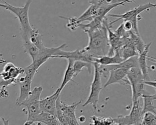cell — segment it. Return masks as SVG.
Segmentation results:
<instances>
[{
    "label": "cell",
    "mask_w": 156,
    "mask_h": 125,
    "mask_svg": "<svg viewBox=\"0 0 156 125\" xmlns=\"http://www.w3.org/2000/svg\"><path fill=\"white\" fill-rule=\"evenodd\" d=\"M106 19L107 18L104 19L101 27L87 33L88 36V43L83 49L88 54L95 58L107 55L109 49L108 32L105 23Z\"/></svg>",
    "instance_id": "cell-1"
},
{
    "label": "cell",
    "mask_w": 156,
    "mask_h": 125,
    "mask_svg": "<svg viewBox=\"0 0 156 125\" xmlns=\"http://www.w3.org/2000/svg\"><path fill=\"white\" fill-rule=\"evenodd\" d=\"M42 91L43 87L41 86L34 87L29 96L19 104L18 106H24L27 110V120L24 124H35L36 117L41 112L40 100Z\"/></svg>",
    "instance_id": "cell-2"
},
{
    "label": "cell",
    "mask_w": 156,
    "mask_h": 125,
    "mask_svg": "<svg viewBox=\"0 0 156 125\" xmlns=\"http://www.w3.org/2000/svg\"><path fill=\"white\" fill-rule=\"evenodd\" d=\"M81 103V101L73 102L71 105H68L61 101L60 97L56 102L57 117L60 123L63 125H78L79 122L76 116V110Z\"/></svg>",
    "instance_id": "cell-3"
},
{
    "label": "cell",
    "mask_w": 156,
    "mask_h": 125,
    "mask_svg": "<svg viewBox=\"0 0 156 125\" xmlns=\"http://www.w3.org/2000/svg\"><path fill=\"white\" fill-rule=\"evenodd\" d=\"M156 7V4H153L151 2H148L147 4H143V5H140L138 7H135L134 9L130 10L126 12H125L124 13L122 14H108L107 16H112V17H115L117 18L116 20L110 22V23H108L109 26L111 27L112 25H113V24H115L116 22H117L118 21L120 20H129L132 22V31L135 32L136 34H140L139 33V30H138V21L141 20L142 18L141 16L140 17L139 16V15L145 11V10H148L149 9H150L151 8H154Z\"/></svg>",
    "instance_id": "cell-4"
},
{
    "label": "cell",
    "mask_w": 156,
    "mask_h": 125,
    "mask_svg": "<svg viewBox=\"0 0 156 125\" xmlns=\"http://www.w3.org/2000/svg\"><path fill=\"white\" fill-rule=\"evenodd\" d=\"M24 72L16 80V84L20 85V95L16 99V104H19L24 101L31 93V85L35 74L37 72L32 63L24 68Z\"/></svg>",
    "instance_id": "cell-5"
},
{
    "label": "cell",
    "mask_w": 156,
    "mask_h": 125,
    "mask_svg": "<svg viewBox=\"0 0 156 125\" xmlns=\"http://www.w3.org/2000/svg\"><path fill=\"white\" fill-rule=\"evenodd\" d=\"M1 1L5 4L6 7L5 9L15 15L16 18L18 19L20 24L21 34L27 35L32 29L29 20V9L32 0H27L24 5L22 7H15L9 4L4 0Z\"/></svg>",
    "instance_id": "cell-6"
},
{
    "label": "cell",
    "mask_w": 156,
    "mask_h": 125,
    "mask_svg": "<svg viewBox=\"0 0 156 125\" xmlns=\"http://www.w3.org/2000/svg\"><path fill=\"white\" fill-rule=\"evenodd\" d=\"M93 65L94 68L93 80L91 85L89 96L85 102L82 105V106L85 107L88 104H91L93 109L94 110H96L98 106L99 94L103 87L101 83L102 76L99 70L98 63L96 62H94Z\"/></svg>",
    "instance_id": "cell-7"
},
{
    "label": "cell",
    "mask_w": 156,
    "mask_h": 125,
    "mask_svg": "<svg viewBox=\"0 0 156 125\" xmlns=\"http://www.w3.org/2000/svg\"><path fill=\"white\" fill-rule=\"evenodd\" d=\"M143 114L139 100L132 102V107L129 115H119L113 118L115 124H141Z\"/></svg>",
    "instance_id": "cell-8"
},
{
    "label": "cell",
    "mask_w": 156,
    "mask_h": 125,
    "mask_svg": "<svg viewBox=\"0 0 156 125\" xmlns=\"http://www.w3.org/2000/svg\"><path fill=\"white\" fill-rule=\"evenodd\" d=\"M66 46V44L63 43L57 48H47L44 45L41 48H39L40 50L38 55L34 60H32V62L35 70L37 71L40 66L45 63L49 59L56 58L62 49Z\"/></svg>",
    "instance_id": "cell-9"
},
{
    "label": "cell",
    "mask_w": 156,
    "mask_h": 125,
    "mask_svg": "<svg viewBox=\"0 0 156 125\" xmlns=\"http://www.w3.org/2000/svg\"><path fill=\"white\" fill-rule=\"evenodd\" d=\"M129 70V69L124 67H120L111 70L109 72L108 78L103 88H105L111 84L116 83L124 85H130L129 81L127 77V74Z\"/></svg>",
    "instance_id": "cell-10"
},
{
    "label": "cell",
    "mask_w": 156,
    "mask_h": 125,
    "mask_svg": "<svg viewBox=\"0 0 156 125\" xmlns=\"http://www.w3.org/2000/svg\"><path fill=\"white\" fill-rule=\"evenodd\" d=\"M105 23L107 29L108 40L109 43V49L107 55H113L116 51H119V49L124 45L126 36L124 37H120L116 35L114 31H112L110 29L111 27L109 26L108 23H107V19L105 20Z\"/></svg>",
    "instance_id": "cell-11"
},
{
    "label": "cell",
    "mask_w": 156,
    "mask_h": 125,
    "mask_svg": "<svg viewBox=\"0 0 156 125\" xmlns=\"http://www.w3.org/2000/svg\"><path fill=\"white\" fill-rule=\"evenodd\" d=\"M57 58H64V59H73L74 60H82L87 62L93 63L95 62V57H92L88 54L83 48L82 49H76L73 51H64L61 50L59 54L56 57Z\"/></svg>",
    "instance_id": "cell-12"
},
{
    "label": "cell",
    "mask_w": 156,
    "mask_h": 125,
    "mask_svg": "<svg viewBox=\"0 0 156 125\" xmlns=\"http://www.w3.org/2000/svg\"><path fill=\"white\" fill-rule=\"evenodd\" d=\"M61 91L59 88L51 95L47 96L40 100V107L41 112L50 113L54 115H57L56 102L60 96Z\"/></svg>",
    "instance_id": "cell-13"
},
{
    "label": "cell",
    "mask_w": 156,
    "mask_h": 125,
    "mask_svg": "<svg viewBox=\"0 0 156 125\" xmlns=\"http://www.w3.org/2000/svg\"><path fill=\"white\" fill-rule=\"evenodd\" d=\"M119 53L123 60H126L132 57L138 56L139 55L130 38L129 37V34L127 36H126L125 43L119 49Z\"/></svg>",
    "instance_id": "cell-14"
},
{
    "label": "cell",
    "mask_w": 156,
    "mask_h": 125,
    "mask_svg": "<svg viewBox=\"0 0 156 125\" xmlns=\"http://www.w3.org/2000/svg\"><path fill=\"white\" fill-rule=\"evenodd\" d=\"M152 43H149L147 45H146L144 51L139 54L138 56V67L141 70L142 74L144 77V80H150L149 74H148V66L147 65V54L149 52V48L151 45Z\"/></svg>",
    "instance_id": "cell-15"
},
{
    "label": "cell",
    "mask_w": 156,
    "mask_h": 125,
    "mask_svg": "<svg viewBox=\"0 0 156 125\" xmlns=\"http://www.w3.org/2000/svg\"><path fill=\"white\" fill-rule=\"evenodd\" d=\"M35 124H60L57 116L50 113L41 112L37 115L35 120Z\"/></svg>",
    "instance_id": "cell-16"
},
{
    "label": "cell",
    "mask_w": 156,
    "mask_h": 125,
    "mask_svg": "<svg viewBox=\"0 0 156 125\" xmlns=\"http://www.w3.org/2000/svg\"><path fill=\"white\" fill-rule=\"evenodd\" d=\"M124 60L121 57L119 51H116L113 55H105L101 57L96 59L95 62L104 65H115L118 64L123 62Z\"/></svg>",
    "instance_id": "cell-17"
},
{
    "label": "cell",
    "mask_w": 156,
    "mask_h": 125,
    "mask_svg": "<svg viewBox=\"0 0 156 125\" xmlns=\"http://www.w3.org/2000/svg\"><path fill=\"white\" fill-rule=\"evenodd\" d=\"M67 60H68V66L65 72L63 79L61 84V85L58 88L61 91L69 81L73 80V77L74 76V71L73 68V63H74V60L73 59H68Z\"/></svg>",
    "instance_id": "cell-18"
},
{
    "label": "cell",
    "mask_w": 156,
    "mask_h": 125,
    "mask_svg": "<svg viewBox=\"0 0 156 125\" xmlns=\"http://www.w3.org/2000/svg\"><path fill=\"white\" fill-rule=\"evenodd\" d=\"M129 37L130 38L136 51L138 54L141 53L144 51L146 45L141 38L140 34H136L132 30L129 31Z\"/></svg>",
    "instance_id": "cell-19"
},
{
    "label": "cell",
    "mask_w": 156,
    "mask_h": 125,
    "mask_svg": "<svg viewBox=\"0 0 156 125\" xmlns=\"http://www.w3.org/2000/svg\"><path fill=\"white\" fill-rule=\"evenodd\" d=\"M97 6L91 4L88 9L79 17H77L79 23L80 24L84 21H90L95 18Z\"/></svg>",
    "instance_id": "cell-20"
},
{
    "label": "cell",
    "mask_w": 156,
    "mask_h": 125,
    "mask_svg": "<svg viewBox=\"0 0 156 125\" xmlns=\"http://www.w3.org/2000/svg\"><path fill=\"white\" fill-rule=\"evenodd\" d=\"M141 98H143V105L141 108V112L143 115L144 113L150 112L156 114V107L154 105V100L149 96V95H143Z\"/></svg>",
    "instance_id": "cell-21"
},
{
    "label": "cell",
    "mask_w": 156,
    "mask_h": 125,
    "mask_svg": "<svg viewBox=\"0 0 156 125\" xmlns=\"http://www.w3.org/2000/svg\"><path fill=\"white\" fill-rule=\"evenodd\" d=\"M27 36L29 37L31 42H32L38 48H41L44 46L42 41V35L40 34L38 30L32 28Z\"/></svg>",
    "instance_id": "cell-22"
},
{
    "label": "cell",
    "mask_w": 156,
    "mask_h": 125,
    "mask_svg": "<svg viewBox=\"0 0 156 125\" xmlns=\"http://www.w3.org/2000/svg\"><path fill=\"white\" fill-rule=\"evenodd\" d=\"M93 63L82 61V60H74L73 63V68L74 71V76H76L80 72L82 71L83 68H87L89 73L91 71V66Z\"/></svg>",
    "instance_id": "cell-23"
},
{
    "label": "cell",
    "mask_w": 156,
    "mask_h": 125,
    "mask_svg": "<svg viewBox=\"0 0 156 125\" xmlns=\"http://www.w3.org/2000/svg\"><path fill=\"white\" fill-rule=\"evenodd\" d=\"M91 124H115L113 118L92 116L90 118Z\"/></svg>",
    "instance_id": "cell-24"
},
{
    "label": "cell",
    "mask_w": 156,
    "mask_h": 125,
    "mask_svg": "<svg viewBox=\"0 0 156 125\" xmlns=\"http://www.w3.org/2000/svg\"><path fill=\"white\" fill-rule=\"evenodd\" d=\"M141 124H143V125L156 124V114L150 112L144 113L143 115Z\"/></svg>",
    "instance_id": "cell-25"
},
{
    "label": "cell",
    "mask_w": 156,
    "mask_h": 125,
    "mask_svg": "<svg viewBox=\"0 0 156 125\" xmlns=\"http://www.w3.org/2000/svg\"><path fill=\"white\" fill-rule=\"evenodd\" d=\"M60 17L63 19L66 20L68 21V23L66 24V27L72 31L76 30L80 26V23H79L77 18L76 17L66 18L63 16H60Z\"/></svg>",
    "instance_id": "cell-26"
},
{
    "label": "cell",
    "mask_w": 156,
    "mask_h": 125,
    "mask_svg": "<svg viewBox=\"0 0 156 125\" xmlns=\"http://www.w3.org/2000/svg\"><path fill=\"white\" fill-rule=\"evenodd\" d=\"M124 0H88L90 4L94 5L96 6L99 7L104 5L115 4L118 2H122Z\"/></svg>",
    "instance_id": "cell-27"
},
{
    "label": "cell",
    "mask_w": 156,
    "mask_h": 125,
    "mask_svg": "<svg viewBox=\"0 0 156 125\" xmlns=\"http://www.w3.org/2000/svg\"><path fill=\"white\" fill-rule=\"evenodd\" d=\"M114 32L116 35H118L120 37H124L129 35V31H126L124 29L122 23H121Z\"/></svg>",
    "instance_id": "cell-28"
},
{
    "label": "cell",
    "mask_w": 156,
    "mask_h": 125,
    "mask_svg": "<svg viewBox=\"0 0 156 125\" xmlns=\"http://www.w3.org/2000/svg\"><path fill=\"white\" fill-rule=\"evenodd\" d=\"M7 87V85H4L0 88V98H7L9 96V93L6 89Z\"/></svg>",
    "instance_id": "cell-29"
},
{
    "label": "cell",
    "mask_w": 156,
    "mask_h": 125,
    "mask_svg": "<svg viewBox=\"0 0 156 125\" xmlns=\"http://www.w3.org/2000/svg\"><path fill=\"white\" fill-rule=\"evenodd\" d=\"M16 80L17 79H12V80H5L4 79L0 80V88L2 86L4 85H7L9 86L10 85H15L16 84Z\"/></svg>",
    "instance_id": "cell-30"
},
{
    "label": "cell",
    "mask_w": 156,
    "mask_h": 125,
    "mask_svg": "<svg viewBox=\"0 0 156 125\" xmlns=\"http://www.w3.org/2000/svg\"><path fill=\"white\" fill-rule=\"evenodd\" d=\"M122 24H123V27H124V29L126 31H130V30H132L133 26H132V23L130 21H129V20H124V21L122 23Z\"/></svg>",
    "instance_id": "cell-31"
},
{
    "label": "cell",
    "mask_w": 156,
    "mask_h": 125,
    "mask_svg": "<svg viewBox=\"0 0 156 125\" xmlns=\"http://www.w3.org/2000/svg\"><path fill=\"white\" fill-rule=\"evenodd\" d=\"M155 81H151V80H144V83L145 85H149V86H151L152 87H154V88H156V80H155Z\"/></svg>",
    "instance_id": "cell-32"
},
{
    "label": "cell",
    "mask_w": 156,
    "mask_h": 125,
    "mask_svg": "<svg viewBox=\"0 0 156 125\" xmlns=\"http://www.w3.org/2000/svg\"><path fill=\"white\" fill-rule=\"evenodd\" d=\"M8 120L5 121L3 118L0 117V125L1 124H8Z\"/></svg>",
    "instance_id": "cell-33"
},
{
    "label": "cell",
    "mask_w": 156,
    "mask_h": 125,
    "mask_svg": "<svg viewBox=\"0 0 156 125\" xmlns=\"http://www.w3.org/2000/svg\"><path fill=\"white\" fill-rule=\"evenodd\" d=\"M147 60L152 62H154V63H155L156 64V59L154 58V57H152L151 56L147 55Z\"/></svg>",
    "instance_id": "cell-34"
},
{
    "label": "cell",
    "mask_w": 156,
    "mask_h": 125,
    "mask_svg": "<svg viewBox=\"0 0 156 125\" xmlns=\"http://www.w3.org/2000/svg\"><path fill=\"white\" fill-rule=\"evenodd\" d=\"M7 62V61H6L5 60H4V59H2V54L0 52V64H1V63H5V62Z\"/></svg>",
    "instance_id": "cell-35"
},
{
    "label": "cell",
    "mask_w": 156,
    "mask_h": 125,
    "mask_svg": "<svg viewBox=\"0 0 156 125\" xmlns=\"http://www.w3.org/2000/svg\"><path fill=\"white\" fill-rule=\"evenodd\" d=\"M80 122H82V123H83V122H84L85 121V118L83 116H80L79 118V119H78Z\"/></svg>",
    "instance_id": "cell-36"
},
{
    "label": "cell",
    "mask_w": 156,
    "mask_h": 125,
    "mask_svg": "<svg viewBox=\"0 0 156 125\" xmlns=\"http://www.w3.org/2000/svg\"><path fill=\"white\" fill-rule=\"evenodd\" d=\"M0 7H4V8H5L6 7V5H5V4H1V3H0Z\"/></svg>",
    "instance_id": "cell-37"
}]
</instances>
